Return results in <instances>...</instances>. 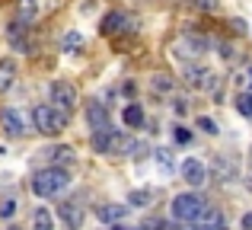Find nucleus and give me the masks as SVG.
<instances>
[{"mask_svg":"<svg viewBox=\"0 0 252 230\" xmlns=\"http://www.w3.org/2000/svg\"><path fill=\"white\" fill-rule=\"evenodd\" d=\"M198 128H201V131H204V134H217V125H214V122H211V118H204V115H201V118H198Z\"/></svg>","mask_w":252,"mask_h":230,"instance_id":"23","label":"nucleus"},{"mask_svg":"<svg viewBox=\"0 0 252 230\" xmlns=\"http://www.w3.org/2000/svg\"><path fill=\"white\" fill-rule=\"evenodd\" d=\"M125 211H128V205H102V208L96 211V218L105 221V224H115V221L125 218Z\"/></svg>","mask_w":252,"mask_h":230,"instance_id":"15","label":"nucleus"},{"mask_svg":"<svg viewBox=\"0 0 252 230\" xmlns=\"http://www.w3.org/2000/svg\"><path fill=\"white\" fill-rule=\"evenodd\" d=\"M61 48L67 51V55H80L83 51V35L80 32H67V35L61 38Z\"/></svg>","mask_w":252,"mask_h":230,"instance_id":"18","label":"nucleus"},{"mask_svg":"<svg viewBox=\"0 0 252 230\" xmlns=\"http://www.w3.org/2000/svg\"><path fill=\"white\" fill-rule=\"evenodd\" d=\"M0 128H3L6 137H23L26 134V122L16 109H3V112H0Z\"/></svg>","mask_w":252,"mask_h":230,"instance_id":"8","label":"nucleus"},{"mask_svg":"<svg viewBox=\"0 0 252 230\" xmlns=\"http://www.w3.org/2000/svg\"><path fill=\"white\" fill-rule=\"evenodd\" d=\"M185 83H189L191 90H198V93H204V90L214 87V70H211V67H195V64H189V67H185Z\"/></svg>","mask_w":252,"mask_h":230,"instance_id":"7","label":"nucleus"},{"mask_svg":"<svg viewBox=\"0 0 252 230\" xmlns=\"http://www.w3.org/2000/svg\"><path fill=\"white\" fill-rule=\"evenodd\" d=\"M48 93H51V102H55L58 112L67 115V112H74V109H77V87L70 80H55Z\"/></svg>","mask_w":252,"mask_h":230,"instance_id":"4","label":"nucleus"},{"mask_svg":"<svg viewBox=\"0 0 252 230\" xmlns=\"http://www.w3.org/2000/svg\"><path fill=\"white\" fill-rule=\"evenodd\" d=\"M122 118H125V125H128V128H141V125H144V109L137 106V102H131V106L125 109Z\"/></svg>","mask_w":252,"mask_h":230,"instance_id":"19","label":"nucleus"},{"mask_svg":"<svg viewBox=\"0 0 252 230\" xmlns=\"http://www.w3.org/2000/svg\"><path fill=\"white\" fill-rule=\"evenodd\" d=\"M211 230H227V224H217V227H211Z\"/></svg>","mask_w":252,"mask_h":230,"instance_id":"31","label":"nucleus"},{"mask_svg":"<svg viewBox=\"0 0 252 230\" xmlns=\"http://www.w3.org/2000/svg\"><path fill=\"white\" fill-rule=\"evenodd\" d=\"M86 118H90V125H93L96 131L112 128V125H109V112H105L102 102H90V106H86Z\"/></svg>","mask_w":252,"mask_h":230,"instance_id":"11","label":"nucleus"},{"mask_svg":"<svg viewBox=\"0 0 252 230\" xmlns=\"http://www.w3.org/2000/svg\"><path fill=\"white\" fill-rule=\"evenodd\" d=\"M13 211H16V201H13V198H6L3 205H0V214H3V218H10Z\"/></svg>","mask_w":252,"mask_h":230,"instance_id":"25","label":"nucleus"},{"mask_svg":"<svg viewBox=\"0 0 252 230\" xmlns=\"http://www.w3.org/2000/svg\"><path fill=\"white\" fill-rule=\"evenodd\" d=\"M38 16V0H19L16 3V19L19 23H32Z\"/></svg>","mask_w":252,"mask_h":230,"instance_id":"16","label":"nucleus"},{"mask_svg":"<svg viewBox=\"0 0 252 230\" xmlns=\"http://www.w3.org/2000/svg\"><path fill=\"white\" fill-rule=\"evenodd\" d=\"M67 182H70L67 169H61V166H45V169H38V173L32 176V192H35L38 198H51V195L64 192V189H67Z\"/></svg>","mask_w":252,"mask_h":230,"instance_id":"1","label":"nucleus"},{"mask_svg":"<svg viewBox=\"0 0 252 230\" xmlns=\"http://www.w3.org/2000/svg\"><path fill=\"white\" fill-rule=\"evenodd\" d=\"M195 3H198V6H201V10H214V6H217V3H214V0H195Z\"/></svg>","mask_w":252,"mask_h":230,"instance_id":"27","label":"nucleus"},{"mask_svg":"<svg viewBox=\"0 0 252 230\" xmlns=\"http://www.w3.org/2000/svg\"><path fill=\"white\" fill-rule=\"evenodd\" d=\"M134 23L137 19L134 16H128V13H122V10H112V13H105V19H102V35H128V32H134Z\"/></svg>","mask_w":252,"mask_h":230,"instance_id":"5","label":"nucleus"},{"mask_svg":"<svg viewBox=\"0 0 252 230\" xmlns=\"http://www.w3.org/2000/svg\"><path fill=\"white\" fill-rule=\"evenodd\" d=\"M157 163H160L163 173H169V169H172V154H169V150H157Z\"/></svg>","mask_w":252,"mask_h":230,"instance_id":"22","label":"nucleus"},{"mask_svg":"<svg viewBox=\"0 0 252 230\" xmlns=\"http://www.w3.org/2000/svg\"><path fill=\"white\" fill-rule=\"evenodd\" d=\"M6 230H19V227H6Z\"/></svg>","mask_w":252,"mask_h":230,"instance_id":"33","label":"nucleus"},{"mask_svg":"<svg viewBox=\"0 0 252 230\" xmlns=\"http://www.w3.org/2000/svg\"><path fill=\"white\" fill-rule=\"evenodd\" d=\"M204 51H208V38L195 35V32H191V35H182L176 45H172V55L176 58H201Z\"/></svg>","mask_w":252,"mask_h":230,"instance_id":"6","label":"nucleus"},{"mask_svg":"<svg viewBox=\"0 0 252 230\" xmlns=\"http://www.w3.org/2000/svg\"><path fill=\"white\" fill-rule=\"evenodd\" d=\"M150 90H154V93H169V90H172V77L154 74V77H150Z\"/></svg>","mask_w":252,"mask_h":230,"instance_id":"20","label":"nucleus"},{"mask_svg":"<svg viewBox=\"0 0 252 230\" xmlns=\"http://www.w3.org/2000/svg\"><path fill=\"white\" fill-rule=\"evenodd\" d=\"M176 112H179V115H185V112H189V106H185V99H176Z\"/></svg>","mask_w":252,"mask_h":230,"instance_id":"28","label":"nucleus"},{"mask_svg":"<svg viewBox=\"0 0 252 230\" xmlns=\"http://www.w3.org/2000/svg\"><path fill=\"white\" fill-rule=\"evenodd\" d=\"M16 61L13 58H0V93H6V90L16 83Z\"/></svg>","mask_w":252,"mask_h":230,"instance_id":"12","label":"nucleus"},{"mask_svg":"<svg viewBox=\"0 0 252 230\" xmlns=\"http://www.w3.org/2000/svg\"><path fill=\"white\" fill-rule=\"evenodd\" d=\"M6 38H10V45L16 51H29V42H26V23H10L6 26Z\"/></svg>","mask_w":252,"mask_h":230,"instance_id":"13","label":"nucleus"},{"mask_svg":"<svg viewBox=\"0 0 252 230\" xmlns=\"http://www.w3.org/2000/svg\"><path fill=\"white\" fill-rule=\"evenodd\" d=\"M58 214H61V221L67 224V230H80L83 227V208L77 205V201H64V205H58Z\"/></svg>","mask_w":252,"mask_h":230,"instance_id":"10","label":"nucleus"},{"mask_svg":"<svg viewBox=\"0 0 252 230\" xmlns=\"http://www.w3.org/2000/svg\"><path fill=\"white\" fill-rule=\"evenodd\" d=\"M243 87H249V90H252V67L246 70V74H243Z\"/></svg>","mask_w":252,"mask_h":230,"instance_id":"29","label":"nucleus"},{"mask_svg":"<svg viewBox=\"0 0 252 230\" xmlns=\"http://www.w3.org/2000/svg\"><path fill=\"white\" fill-rule=\"evenodd\" d=\"M147 201H150V192H131L128 205H147Z\"/></svg>","mask_w":252,"mask_h":230,"instance_id":"24","label":"nucleus"},{"mask_svg":"<svg viewBox=\"0 0 252 230\" xmlns=\"http://www.w3.org/2000/svg\"><path fill=\"white\" fill-rule=\"evenodd\" d=\"M182 176L189 186H204V179H208V169H204V163L198 160V157H189V160L182 163Z\"/></svg>","mask_w":252,"mask_h":230,"instance_id":"9","label":"nucleus"},{"mask_svg":"<svg viewBox=\"0 0 252 230\" xmlns=\"http://www.w3.org/2000/svg\"><path fill=\"white\" fill-rule=\"evenodd\" d=\"M32 230H55V218H51L48 208H35V214H32Z\"/></svg>","mask_w":252,"mask_h":230,"instance_id":"17","label":"nucleus"},{"mask_svg":"<svg viewBox=\"0 0 252 230\" xmlns=\"http://www.w3.org/2000/svg\"><path fill=\"white\" fill-rule=\"evenodd\" d=\"M189 137H191V134H189V131H185V128H176V141H182V144H185V141H189Z\"/></svg>","mask_w":252,"mask_h":230,"instance_id":"26","label":"nucleus"},{"mask_svg":"<svg viewBox=\"0 0 252 230\" xmlns=\"http://www.w3.org/2000/svg\"><path fill=\"white\" fill-rule=\"evenodd\" d=\"M48 160H51V166H67V163H74V147H67V144H58V147H51L48 150Z\"/></svg>","mask_w":252,"mask_h":230,"instance_id":"14","label":"nucleus"},{"mask_svg":"<svg viewBox=\"0 0 252 230\" xmlns=\"http://www.w3.org/2000/svg\"><path fill=\"white\" fill-rule=\"evenodd\" d=\"M243 230H252V211L243 214Z\"/></svg>","mask_w":252,"mask_h":230,"instance_id":"30","label":"nucleus"},{"mask_svg":"<svg viewBox=\"0 0 252 230\" xmlns=\"http://www.w3.org/2000/svg\"><path fill=\"white\" fill-rule=\"evenodd\" d=\"M208 208V201L201 198V195H195V192H182V195H176L172 198V218L176 221H185V224H191V221L198 218V214Z\"/></svg>","mask_w":252,"mask_h":230,"instance_id":"3","label":"nucleus"},{"mask_svg":"<svg viewBox=\"0 0 252 230\" xmlns=\"http://www.w3.org/2000/svg\"><path fill=\"white\" fill-rule=\"evenodd\" d=\"M176 3H185V0H176Z\"/></svg>","mask_w":252,"mask_h":230,"instance_id":"34","label":"nucleus"},{"mask_svg":"<svg viewBox=\"0 0 252 230\" xmlns=\"http://www.w3.org/2000/svg\"><path fill=\"white\" fill-rule=\"evenodd\" d=\"M236 109H240L246 118H252V93H243L240 99H236Z\"/></svg>","mask_w":252,"mask_h":230,"instance_id":"21","label":"nucleus"},{"mask_svg":"<svg viewBox=\"0 0 252 230\" xmlns=\"http://www.w3.org/2000/svg\"><path fill=\"white\" fill-rule=\"evenodd\" d=\"M32 122H35V128L42 131V134H48V137H58L64 128H67V115L58 112L55 106H35Z\"/></svg>","mask_w":252,"mask_h":230,"instance_id":"2","label":"nucleus"},{"mask_svg":"<svg viewBox=\"0 0 252 230\" xmlns=\"http://www.w3.org/2000/svg\"><path fill=\"white\" fill-rule=\"evenodd\" d=\"M115 230H128V227H122V224H118V227H115Z\"/></svg>","mask_w":252,"mask_h":230,"instance_id":"32","label":"nucleus"}]
</instances>
